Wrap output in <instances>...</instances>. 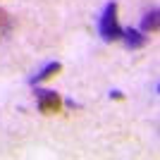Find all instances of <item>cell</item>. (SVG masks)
I'll use <instances>...</instances> for the list:
<instances>
[{
  "label": "cell",
  "instance_id": "cell-4",
  "mask_svg": "<svg viewBox=\"0 0 160 160\" xmlns=\"http://www.w3.org/2000/svg\"><path fill=\"white\" fill-rule=\"evenodd\" d=\"M120 41H124L127 48H132V50L146 46V36H143L139 29H122V38Z\"/></svg>",
  "mask_w": 160,
  "mask_h": 160
},
{
  "label": "cell",
  "instance_id": "cell-5",
  "mask_svg": "<svg viewBox=\"0 0 160 160\" xmlns=\"http://www.w3.org/2000/svg\"><path fill=\"white\" fill-rule=\"evenodd\" d=\"M160 24H158V10H151V12L143 17L141 22V33H158Z\"/></svg>",
  "mask_w": 160,
  "mask_h": 160
},
{
  "label": "cell",
  "instance_id": "cell-1",
  "mask_svg": "<svg viewBox=\"0 0 160 160\" xmlns=\"http://www.w3.org/2000/svg\"><path fill=\"white\" fill-rule=\"evenodd\" d=\"M98 33L105 43H115V41L122 38V27H120V19H117V2H115V0H110V2L103 7V12H100Z\"/></svg>",
  "mask_w": 160,
  "mask_h": 160
},
{
  "label": "cell",
  "instance_id": "cell-3",
  "mask_svg": "<svg viewBox=\"0 0 160 160\" xmlns=\"http://www.w3.org/2000/svg\"><path fill=\"white\" fill-rule=\"evenodd\" d=\"M60 72H62V62H48V65L43 67L38 74H33L31 79H29V84H41V81H48V79H53V77H58Z\"/></svg>",
  "mask_w": 160,
  "mask_h": 160
},
{
  "label": "cell",
  "instance_id": "cell-2",
  "mask_svg": "<svg viewBox=\"0 0 160 160\" xmlns=\"http://www.w3.org/2000/svg\"><path fill=\"white\" fill-rule=\"evenodd\" d=\"M36 103H38V110L43 115H58L62 108V98L60 93L55 91H48V88H36Z\"/></svg>",
  "mask_w": 160,
  "mask_h": 160
},
{
  "label": "cell",
  "instance_id": "cell-6",
  "mask_svg": "<svg viewBox=\"0 0 160 160\" xmlns=\"http://www.w3.org/2000/svg\"><path fill=\"white\" fill-rule=\"evenodd\" d=\"M5 24H7V12H5V10H0V31L5 29Z\"/></svg>",
  "mask_w": 160,
  "mask_h": 160
}]
</instances>
